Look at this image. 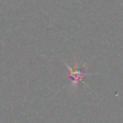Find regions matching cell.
Wrapping results in <instances>:
<instances>
[{"mask_svg": "<svg viewBox=\"0 0 123 123\" xmlns=\"http://www.w3.org/2000/svg\"><path fill=\"white\" fill-rule=\"evenodd\" d=\"M68 67V69L70 70V77L74 81H72V84L77 85L78 82H80V80H83L84 76H86V72H84L82 69H72L71 67H69L68 65H66Z\"/></svg>", "mask_w": 123, "mask_h": 123, "instance_id": "6da1fadb", "label": "cell"}]
</instances>
